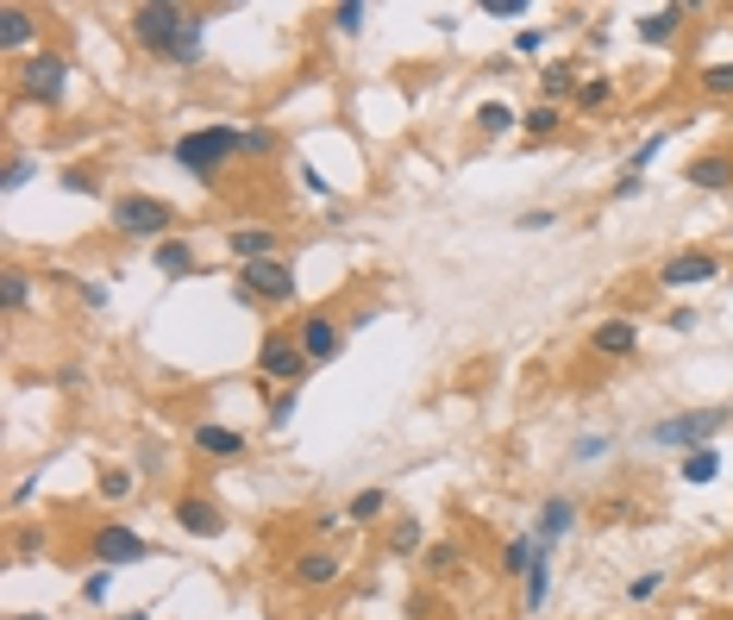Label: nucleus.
<instances>
[{
	"label": "nucleus",
	"mask_w": 733,
	"mask_h": 620,
	"mask_svg": "<svg viewBox=\"0 0 733 620\" xmlns=\"http://www.w3.org/2000/svg\"><path fill=\"white\" fill-rule=\"evenodd\" d=\"M239 125H195V132H182L176 138V163L188 175H201V182H213V175L227 170L232 157H239Z\"/></svg>",
	"instance_id": "1"
},
{
	"label": "nucleus",
	"mask_w": 733,
	"mask_h": 620,
	"mask_svg": "<svg viewBox=\"0 0 733 620\" xmlns=\"http://www.w3.org/2000/svg\"><path fill=\"white\" fill-rule=\"evenodd\" d=\"M728 408H696V414H671L652 426V446H677V451H708V439L728 426Z\"/></svg>",
	"instance_id": "2"
},
{
	"label": "nucleus",
	"mask_w": 733,
	"mask_h": 620,
	"mask_svg": "<svg viewBox=\"0 0 733 620\" xmlns=\"http://www.w3.org/2000/svg\"><path fill=\"white\" fill-rule=\"evenodd\" d=\"M257 370L270 376V382H277V389H302V376L314 370V364H307L302 339H295V332H289V326H277V332H270V339H264V351H257Z\"/></svg>",
	"instance_id": "3"
},
{
	"label": "nucleus",
	"mask_w": 733,
	"mask_h": 620,
	"mask_svg": "<svg viewBox=\"0 0 733 620\" xmlns=\"http://www.w3.org/2000/svg\"><path fill=\"white\" fill-rule=\"evenodd\" d=\"M113 226L126 239H163L176 226V214H170V200H157V195H120L113 200Z\"/></svg>",
	"instance_id": "4"
},
{
	"label": "nucleus",
	"mask_w": 733,
	"mask_h": 620,
	"mask_svg": "<svg viewBox=\"0 0 733 620\" xmlns=\"http://www.w3.org/2000/svg\"><path fill=\"white\" fill-rule=\"evenodd\" d=\"M182 25H188L182 7H170V0H145V7L132 13V38H138L145 50H157V57H170V45H176Z\"/></svg>",
	"instance_id": "5"
},
{
	"label": "nucleus",
	"mask_w": 733,
	"mask_h": 620,
	"mask_svg": "<svg viewBox=\"0 0 733 620\" xmlns=\"http://www.w3.org/2000/svg\"><path fill=\"white\" fill-rule=\"evenodd\" d=\"M239 301H295V270L282 257H264V264H245L239 276Z\"/></svg>",
	"instance_id": "6"
},
{
	"label": "nucleus",
	"mask_w": 733,
	"mask_h": 620,
	"mask_svg": "<svg viewBox=\"0 0 733 620\" xmlns=\"http://www.w3.org/2000/svg\"><path fill=\"white\" fill-rule=\"evenodd\" d=\"M88 551L101 558V571H120V564H145V558H151V539L132 533V526H95Z\"/></svg>",
	"instance_id": "7"
},
{
	"label": "nucleus",
	"mask_w": 733,
	"mask_h": 620,
	"mask_svg": "<svg viewBox=\"0 0 733 620\" xmlns=\"http://www.w3.org/2000/svg\"><path fill=\"white\" fill-rule=\"evenodd\" d=\"M63 82H70V63H63L57 50H38V57H26V70H20V95L57 107V100H63Z\"/></svg>",
	"instance_id": "8"
},
{
	"label": "nucleus",
	"mask_w": 733,
	"mask_h": 620,
	"mask_svg": "<svg viewBox=\"0 0 733 620\" xmlns=\"http://www.w3.org/2000/svg\"><path fill=\"white\" fill-rule=\"evenodd\" d=\"M714 276H721V257H714V251H683V257H671V264L658 270V282H664V289H703Z\"/></svg>",
	"instance_id": "9"
},
{
	"label": "nucleus",
	"mask_w": 733,
	"mask_h": 620,
	"mask_svg": "<svg viewBox=\"0 0 733 620\" xmlns=\"http://www.w3.org/2000/svg\"><path fill=\"white\" fill-rule=\"evenodd\" d=\"M176 526L188 533V539H220V533H227V514H220L207 496H182L176 501Z\"/></svg>",
	"instance_id": "10"
},
{
	"label": "nucleus",
	"mask_w": 733,
	"mask_h": 620,
	"mask_svg": "<svg viewBox=\"0 0 733 620\" xmlns=\"http://www.w3.org/2000/svg\"><path fill=\"white\" fill-rule=\"evenodd\" d=\"M302 351H307V364L339 357V320H332V314H307L302 320Z\"/></svg>",
	"instance_id": "11"
},
{
	"label": "nucleus",
	"mask_w": 733,
	"mask_h": 620,
	"mask_svg": "<svg viewBox=\"0 0 733 620\" xmlns=\"http://www.w3.org/2000/svg\"><path fill=\"white\" fill-rule=\"evenodd\" d=\"M571 521H577V508H571V496H552L546 508H539V526H533V539H539V546L552 551L558 539L571 533Z\"/></svg>",
	"instance_id": "12"
},
{
	"label": "nucleus",
	"mask_w": 733,
	"mask_h": 620,
	"mask_svg": "<svg viewBox=\"0 0 733 620\" xmlns=\"http://www.w3.org/2000/svg\"><path fill=\"white\" fill-rule=\"evenodd\" d=\"M689 189H703V195H721L733 189V157H689Z\"/></svg>",
	"instance_id": "13"
},
{
	"label": "nucleus",
	"mask_w": 733,
	"mask_h": 620,
	"mask_svg": "<svg viewBox=\"0 0 733 620\" xmlns=\"http://www.w3.org/2000/svg\"><path fill=\"white\" fill-rule=\"evenodd\" d=\"M195 451H207V458H239L245 451V433L239 426H220V421H201L195 426Z\"/></svg>",
	"instance_id": "14"
},
{
	"label": "nucleus",
	"mask_w": 733,
	"mask_h": 620,
	"mask_svg": "<svg viewBox=\"0 0 733 620\" xmlns=\"http://www.w3.org/2000/svg\"><path fill=\"white\" fill-rule=\"evenodd\" d=\"M289 576H295L302 589H327V583H339V558H332V551H302Z\"/></svg>",
	"instance_id": "15"
},
{
	"label": "nucleus",
	"mask_w": 733,
	"mask_h": 620,
	"mask_svg": "<svg viewBox=\"0 0 733 620\" xmlns=\"http://www.w3.org/2000/svg\"><path fill=\"white\" fill-rule=\"evenodd\" d=\"M589 345L602 351V357H633V351H639V332H633V320H602Z\"/></svg>",
	"instance_id": "16"
},
{
	"label": "nucleus",
	"mask_w": 733,
	"mask_h": 620,
	"mask_svg": "<svg viewBox=\"0 0 733 620\" xmlns=\"http://www.w3.org/2000/svg\"><path fill=\"white\" fill-rule=\"evenodd\" d=\"M227 245H232V257H245V264H264V257L277 251V239H270V232H257V226H232Z\"/></svg>",
	"instance_id": "17"
},
{
	"label": "nucleus",
	"mask_w": 733,
	"mask_h": 620,
	"mask_svg": "<svg viewBox=\"0 0 733 620\" xmlns=\"http://www.w3.org/2000/svg\"><path fill=\"white\" fill-rule=\"evenodd\" d=\"M32 38H38V25H32L26 7H0V45H7V50H26Z\"/></svg>",
	"instance_id": "18"
},
{
	"label": "nucleus",
	"mask_w": 733,
	"mask_h": 620,
	"mask_svg": "<svg viewBox=\"0 0 733 620\" xmlns=\"http://www.w3.org/2000/svg\"><path fill=\"white\" fill-rule=\"evenodd\" d=\"M546 589H552V551L539 546V551H533V564H527V615L546 608Z\"/></svg>",
	"instance_id": "19"
},
{
	"label": "nucleus",
	"mask_w": 733,
	"mask_h": 620,
	"mask_svg": "<svg viewBox=\"0 0 733 620\" xmlns=\"http://www.w3.org/2000/svg\"><path fill=\"white\" fill-rule=\"evenodd\" d=\"M677 20H683V7H658V13H646V20H639V45H671Z\"/></svg>",
	"instance_id": "20"
},
{
	"label": "nucleus",
	"mask_w": 733,
	"mask_h": 620,
	"mask_svg": "<svg viewBox=\"0 0 733 620\" xmlns=\"http://www.w3.org/2000/svg\"><path fill=\"white\" fill-rule=\"evenodd\" d=\"M201 50H207V32H201V20L188 13V25H182L176 45H170V63H201Z\"/></svg>",
	"instance_id": "21"
},
{
	"label": "nucleus",
	"mask_w": 733,
	"mask_h": 620,
	"mask_svg": "<svg viewBox=\"0 0 733 620\" xmlns=\"http://www.w3.org/2000/svg\"><path fill=\"white\" fill-rule=\"evenodd\" d=\"M157 270H163V276H188V270H195V245L163 239V245H157Z\"/></svg>",
	"instance_id": "22"
},
{
	"label": "nucleus",
	"mask_w": 733,
	"mask_h": 620,
	"mask_svg": "<svg viewBox=\"0 0 733 620\" xmlns=\"http://www.w3.org/2000/svg\"><path fill=\"white\" fill-rule=\"evenodd\" d=\"M714 476H721L714 446H708V451H683V483H714Z\"/></svg>",
	"instance_id": "23"
},
{
	"label": "nucleus",
	"mask_w": 733,
	"mask_h": 620,
	"mask_svg": "<svg viewBox=\"0 0 733 620\" xmlns=\"http://www.w3.org/2000/svg\"><path fill=\"white\" fill-rule=\"evenodd\" d=\"M389 514V496L382 489H357L352 496V526H370V521H382Z\"/></svg>",
	"instance_id": "24"
},
{
	"label": "nucleus",
	"mask_w": 733,
	"mask_h": 620,
	"mask_svg": "<svg viewBox=\"0 0 733 620\" xmlns=\"http://www.w3.org/2000/svg\"><path fill=\"white\" fill-rule=\"evenodd\" d=\"M26 301H32V282H26V270H7V276H0V307H7V314H20Z\"/></svg>",
	"instance_id": "25"
},
{
	"label": "nucleus",
	"mask_w": 733,
	"mask_h": 620,
	"mask_svg": "<svg viewBox=\"0 0 733 620\" xmlns=\"http://www.w3.org/2000/svg\"><path fill=\"white\" fill-rule=\"evenodd\" d=\"M464 564V551L457 546H427V558H420V571L427 576H445V571H457Z\"/></svg>",
	"instance_id": "26"
},
{
	"label": "nucleus",
	"mask_w": 733,
	"mask_h": 620,
	"mask_svg": "<svg viewBox=\"0 0 733 620\" xmlns=\"http://www.w3.org/2000/svg\"><path fill=\"white\" fill-rule=\"evenodd\" d=\"M608 95H614V82H608V75H589V82H577V107H589V113H596V107H608Z\"/></svg>",
	"instance_id": "27"
},
{
	"label": "nucleus",
	"mask_w": 733,
	"mask_h": 620,
	"mask_svg": "<svg viewBox=\"0 0 733 620\" xmlns=\"http://www.w3.org/2000/svg\"><path fill=\"white\" fill-rule=\"evenodd\" d=\"M703 95H714V100L733 95V63H708V70H703Z\"/></svg>",
	"instance_id": "28"
},
{
	"label": "nucleus",
	"mask_w": 733,
	"mask_h": 620,
	"mask_svg": "<svg viewBox=\"0 0 733 620\" xmlns=\"http://www.w3.org/2000/svg\"><path fill=\"white\" fill-rule=\"evenodd\" d=\"M295 408H302V389H277V401H270V426L282 433V426L295 421Z\"/></svg>",
	"instance_id": "29"
},
{
	"label": "nucleus",
	"mask_w": 733,
	"mask_h": 620,
	"mask_svg": "<svg viewBox=\"0 0 733 620\" xmlns=\"http://www.w3.org/2000/svg\"><path fill=\"white\" fill-rule=\"evenodd\" d=\"M521 125H527L533 138H552V132H558V107H552V100H546V107H533V113H527V120H521Z\"/></svg>",
	"instance_id": "30"
},
{
	"label": "nucleus",
	"mask_w": 733,
	"mask_h": 620,
	"mask_svg": "<svg viewBox=\"0 0 733 620\" xmlns=\"http://www.w3.org/2000/svg\"><path fill=\"white\" fill-rule=\"evenodd\" d=\"M477 125H482V132H508V125H514V113H508L502 100H489V107H477Z\"/></svg>",
	"instance_id": "31"
},
{
	"label": "nucleus",
	"mask_w": 733,
	"mask_h": 620,
	"mask_svg": "<svg viewBox=\"0 0 733 620\" xmlns=\"http://www.w3.org/2000/svg\"><path fill=\"white\" fill-rule=\"evenodd\" d=\"M389 551H395V558H407V551H420V526H414V521H402L395 533H389Z\"/></svg>",
	"instance_id": "32"
},
{
	"label": "nucleus",
	"mask_w": 733,
	"mask_h": 620,
	"mask_svg": "<svg viewBox=\"0 0 733 620\" xmlns=\"http://www.w3.org/2000/svg\"><path fill=\"white\" fill-rule=\"evenodd\" d=\"M332 25H339V32H364V0H345V7H332Z\"/></svg>",
	"instance_id": "33"
},
{
	"label": "nucleus",
	"mask_w": 733,
	"mask_h": 620,
	"mask_svg": "<svg viewBox=\"0 0 733 620\" xmlns=\"http://www.w3.org/2000/svg\"><path fill=\"white\" fill-rule=\"evenodd\" d=\"M270 145H277V138H270L264 125H252V132L239 138V157H270Z\"/></svg>",
	"instance_id": "34"
},
{
	"label": "nucleus",
	"mask_w": 733,
	"mask_h": 620,
	"mask_svg": "<svg viewBox=\"0 0 733 620\" xmlns=\"http://www.w3.org/2000/svg\"><path fill=\"white\" fill-rule=\"evenodd\" d=\"M107 589H113V576H107V571L82 576V601H88V608H101V601H107Z\"/></svg>",
	"instance_id": "35"
},
{
	"label": "nucleus",
	"mask_w": 733,
	"mask_h": 620,
	"mask_svg": "<svg viewBox=\"0 0 733 620\" xmlns=\"http://www.w3.org/2000/svg\"><path fill=\"white\" fill-rule=\"evenodd\" d=\"M658 589H664V576H658V571H646V576H633V583H627V601H652Z\"/></svg>",
	"instance_id": "36"
},
{
	"label": "nucleus",
	"mask_w": 733,
	"mask_h": 620,
	"mask_svg": "<svg viewBox=\"0 0 733 620\" xmlns=\"http://www.w3.org/2000/svg\"><path fill=\"white\" fill-rule=\"evenodd\" d=\"M101 496H107V501H126V496H132V471H107V476H101Z\"/></svg>",
	"instance_id": "37"
},
{
	"label": "nucleus",
	"mask_w": 733,
	"mask_h": 620,
	"mask_svg": "<svg viewBox=\"0 0 733 620\" xmlns=\"http://www.w3.org/2000/svg\"><path fill=\"white\" fill-rule=\"evenodd\" d=\"M571 88H577V75L564 70V63H552V70H546V95H571Z\"/></svg>",
	"instance_id": "38"
},
{
	"label": "nucleus",
	"mask_w": 733,
	"mask_h": 620,
	"mask_svg": "<svg viewBox=\"0 0 733 620\" xmlns=\"http://www.w3.org/2000/svg\"><path fill=\"white\" fill-rule=\"evenodd\" d=\"M482 13H489V20H521L527 0H482Z\"/></svg>",
	"instance_id": "39"
},
{
	"label": "nucleus",
	"mask_w": 733,
	"mask_h": 620,
	"mask_svg": "<svg viewBox=\"0 0 733 620\" xmlns=\"http://www.w3.org/2000/svg\"><path fill=\"white\" fill-rule=\"evenodd\" d=\"M32 182V157H13V163H7V189H26Z\"/></svg>",
	"instance_id": "40"
},
{
	"label": "nucleus",
	"mask_w": 733,
	"mask_h": 620,
	"mask_svg": "<svg viewBox=\"0 0 733 620\" xmlns=\"http://www.w3.org/2000/svg\"><path fill=\"white\" fill-rule=\"evenodd\" d=\"M546 226H558L552 207H546V214H521V232H546Z\"/></svg>",
	"instance_id": "41"
},
{
	"label": "nucleus",
	"mask_w": 733,
	"mask_h": 620,
	"mask_svg": "<svg viewBox=\"0 0 733 620\" xmlns=\"http://www.w3.org/2000/svg\"><path fill=\"white\" fill-rule=\"evenodd\" d=\"M302 182H307V189H314V195H332V182H327V175H320V170H314V163H302Z\"/></svg>",
	"instance_id": "42"
},
{
	"label": "nucleus",
	"mask_w": 733,
	"mask_h": 620,
	"mask_svg": "<svg viewBox=\"0 0 733 620\" xmlns=\"http://www.w3.org/2000/svg\"><path fill=\"white\" fill-rule=\"evenodd\" d=\"M82 289V301H88V307H107V282H76Z\"/></svg>",
	"instance_id": "43"
},
{
	"label": "nucleus",
	"mask_w": 733,
	"mask_h": 620,
	"mask_svg": "<svg viewBox=\"0 0 733 620\" xmlns=\"http://www.w3.org/2000/svg\"><path fill=\"white\" fill-rule=\"evenodd\" d=\"M539 45H546V38H539L533 25H527V32H521V38H514V50H521V57H533V50H539Z\"/></svg>",
	"instance_id": "44"
},
{
	"label": "nucleus",
	"mask_w": 733,
	"mask_h": 620,
	"mask_svg": "<svg viewBox=\"0 0 733 620\" xmlns=\"http://www.w3.org/2000/svg\"><path fill=\"white\" fill-rule=\"evenodd\" d=\"M602 451H608L602 433H596V439H577V458H602Z\"/></svg>",
	"instance_id": "45"
},
{
	"label": "nucleus",
	"mask_w": 733,
	"mask_h": 620,
	"mask_svg": "<svg viewBox=\"0 0 733 620\" xmlns=\"http://www.w3.org/2000/svg\"><path fill=\"white\" fill-rule=\"evenodd\" d=\"M113 620H151V608H132V615H113Z\"/></svg>",
	"instance_id": "46"
},
{
	"label": "nucleus",
	"mask_w": 733,
	"mask_h": 620,
	"mask_svg": "<svg viewBox=\"0 0 733 620\" xmlns=\"http://www.w3.org/2000/svg\"><path fill=\"white\" fill-rule=\"evenodd\" d=\"M13 620H51V615H13Z\"/></svg>",
	"instance_id": "47"
},
{
	"label": "nucleus",
	"mask_w": 733,
	"mask_h": 620,
	"mask_svg": "<svg viewBox=\"0 0 733 620\" xmlns=\"http://www.w3.org/2000/svg\"><path fill=\"white\" fill-rule=\"evenodd\" d=\"M728 32H733V25H728Z\"/></svg>",
	"instance_id": "48"
}]
</instances>
